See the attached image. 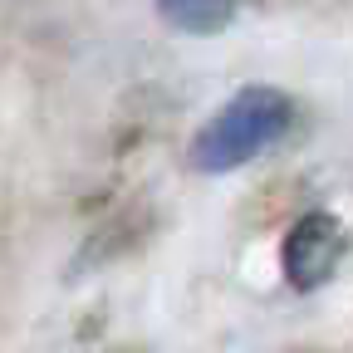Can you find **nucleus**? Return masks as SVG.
<instances>
[{
  "mask_svg": "<svg viewBox=\"0 0 353 353\" xmlns=\"http://www.w3.org/2000/svg\"><path fill=\"white\" fill-rule=\"evenodd\" d=\"M294 103L280 88H241V94L221 108L192 143V167L196 172H236L245 162H255L265 148H275L290 132Z\"/></svg>",
  "mask_w": 353,
  "mask_h": 353,
  "instance_id": "1",
  "label": "nucleus"
},
{
  "mask_svg": "<svg viewBox=\"0 0 353 353\" xmlns=\"http://www.w3.org/2000/svg\"><path fill=\"white\" fill-rule=\"evenodd\" d=\"M348 255V231L343 221L329 216V211H309L294 221V231L285 236V250H280V265H285V280L309 294L319 290L324 280H334V270Z\"/></svg>",
  "mask_w": 353,
  "mask_h": 353,
  "instance_id": "2",
  "label": "nucleus"
},
{
  "mask_svg": "<svg viewBox=\"0 0 353 353\" xmlns=\"http://www.w3.org/2000/svg\"><path fill=\"white\" fill-rule=\"evenodd\" d=\"M157 10L187 34H216L236 15V0H157Z\"/></svg>",
  "mask_w": 353,
  "mask_h": 353,
  "instance_id": "3",
  "label": "nucleus"
}]
</instances>
